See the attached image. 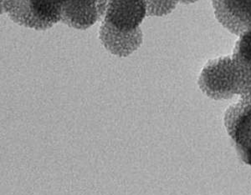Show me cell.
Segmentation results:
<instances>
[{
    "instance_id": "7a4b0ae2",
    "label": "cell",
    "mask_w": 251,
    "mask_h": 195,
    "mask_svg": "<svg viewBox=\"0 0 251 195\" xmlns=\"http://www.w3.org/2000/svg\"><path fill=\"white\" fill-rule=\"evenodd\" d=\"M199 85L212 99H230L238 94V75L234 60L224 57L208 63L200 74Z\"/></svg>"
},
{
    "instance_id": "5b68a950",
    "label": "cell",
    "mask_w": 251,
    "mask_h": 195,
    "mask_svg": "<svg viewBox=\"0 0 251 195\" xmlns=\"http://www.w3.org/2000/svg\"><path fill=\"white\" fill-rule=\"evenodd\" d=\"M179 0H147L148 12L150 15L169 14Z\"/></svg>"
},
{
    "instance_id": "6da1fadb",
    "label": "cell",
    "mask_w": 251,
    "mask_h": 195,
    "mask_svg": "<svg viewBox=\"0 0 251 195\" xmlns=\"http://www.w3.org/2000/svg\"><path fill=\"white\" fill-rule=\"evenodd\" d=\"M147 13V0H109L100 31L107 50L118 56L136 50L142 42L139 26Z\"/></svg>"
},
{
    "instance_id": "3957f363",
    "label": "cell",
    "mask_w": 251,
    "mask_h": 195,
    "mask_svg": "<svg viewBox=\"0 0 251 195\" xmlns=\"http://www.w3.org/2000/svg\"><path fill=\"white\" fill-rule=\"evenodd\" d=\"M225 125L240 159L251 166V95L228 107Z\"/></svg>"
},
{
    "instance_id": "8992f818",
    "label": "cell",
    "mask_w": 251,
    "mask_h": 195,
    "mask_svg": "<svg viewBox=\"0 0 251 195\" xmlns=\"http://www.w3.org/2000/svg\"><path fill=\"white\" fill-rule=\"evenodd\" d=\"M234 56L251 64V28L243 34L242 38L237 43Z\"/></svg>"
},
{
    "instance_id": "277c9868",
    "label": "cell",
    "mask_w": 251,
    "mask_h": 195,
    "mask_svg": "<svg viewBox=\"0 0 251 195\" xmlns=\"http://www.w3.org/2000/svg\"><path fill=\"white\" fill-rule=\"evenodd\" d=\"M106 0H68L62 7L61 20L74 28L93 25L106 11Z\"/></svg>"
}]
</instances>
